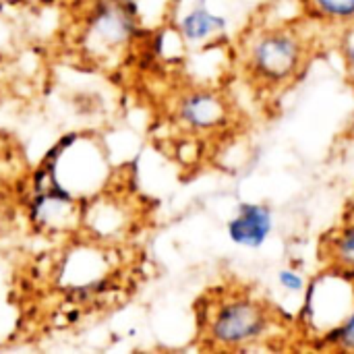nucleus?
I'll use <instances>...</instances> for the list:
<instances>
[{"label": "nucleus", "mask_w": 354, "mask_h": 354, "mask_svg": "<svg viewBox=\"0 0 354 354\" xmlns=\"http://www.w3.org/2000/svg\"><path fill=\"white\" fill-rule=\"evenodd\" d=\"M307 17L259 25L245 39L243 68L251 87L263 95H278L297 85L315 58V35Z\"/></svg>", "instance_id": "f257e3e1"}, {"label": "nucleus", "mask_w": 354, "mask_h": 354, "mask_svg": "<svg viewBox=\"0 0 354 354\" xmlns=\"http://www.w3.org/2000/svg\"><path fill=\"white\" fill-rule=\"evenodd\" d=\"M284 322L288 315L274 303L255 290L234 288L207 307L205 334L220 348H245L257 340H268Z\"/></svg>", "instance_id": "f03ea898"}, {"label": "nucleus", "mask_w": 354, "mask_h": 354, "mask_svg": "<svg viewBox=\"0 0 354 354\" xmlns=\"http://www.w3.org/2000/svg\"><path fill=\"white\" fill-rule=\"evenodd\" d=\"M274 230V216L268 205L261 203H241L234 218L228 222V236L232 243L259 249Z\"/></svg>", "instance_id": "7ed1b4c3"}, {"label": "nucleus", "mask_w": 354, "mask_h": 354, "mask_svg": "<svg viewBox=\"0 0 354 354\" xmlns=\"http://www.w3.org/2000/svg\"><path fill=\"white\" fill-rule=\"evenodd\" d=\"M319 257L336 274L354 276V214H348L338 226L322 236Z\"/></svg>", "instance_id": "20e7f679"}, {"label": "nucleus", "mask_w": 354, "mask_h": 354, "mask_svg": "<svg viewBox=\"0 0 354 354\" xmlns=\"http://www.w3.org/2000/svg\"><path fill=\"white\" fill-rule=\"evenodd\" d=\"M305 17L319 27L338 31L354 23V0H301Z\"/></svg>", "instance_id": "39448f33"}, {"label": "nucleus", "mask_w": 354, "mask_h": 354, "mask_svg": "<svg viewBox=\"0 0 354 354\" xmlns=\"http://www.w3.org/2000/svg\"><path fill=\"white\" fill-rule=\"evenodd\" d=\"M180 116L185 122H189L197 129H207L224 118V106L220 104V100L216 95L193 93L183 102Z\"/></svg>", "instance_id": "423d86ee"}, {"label": "nucleus", "mask_w": 354, "mask_h": 354, "mask_svg": "<svg viewBox=\"0 0 354 354\" xmlns=\"http://www.w3.org/2000/svg\"><path fill=\"white\" fill-rule=\"evenodd\" d=\"M226 27V21L222 17L212 15L207 8L199 6L195 10H191L183 21H180V31L187 39L191 41H199L205 39L214 33H218L220 29Z\"/></svg>", "instance_id": "0eeeda50"}, {"label": "nucleus", "mask_w": 354, "mask_h": 354, "mask_svg": "<svg viewBox=\"0 0 354 354\" xmlns=\"http://www.w3.org/2000/svg\"><path fill=\"white\" fill-rule=\"evenodd\" d=\"M338 50H340V58L344 64V73H346V81L353 87L354 91V23L342 27L338 31Z\"/></svg>", "instance_id": "6e6552de"}, {"label": "nucleus", "mask_w": 354, "mask_h": 354, "mask_svg": "<svg viewBox=\"0 0 354 354\" xmlns=\"http://www.w3.org/2000/svg\"><path fill=\"white\" fill-rule=\"evenodd\" d=\"M326 342L330 348L336 351H354V309L338 328H334L326 336Z\"/></svg>", "instance_id": "1a4fd4ad"}, {"label": "nucleus", "mask_w": 354, "mask_h": 354, "mask_svg": "<svg viewBox=\"0 0 354 354\" xmlns=\"http://www.w3.org/2000/svg\"><path fill=\"white\" fill-rule=\"evenodd\" d=\"M278 282H280V286H282V288L292 290V292H301V290L305 288V280H303V276H299V274H297V272H292V270H282V272L278 274Z\"/></svg>", "instance_id": "9d476101"}, {"label": "nucleus", "mask_w": 354, "mask_h": 354, "mask_svg": "<svg viewBox=\"0 0 354 354\" xmlns=\"http://www.w3.org/2000/svg\"><path fill=\"white\" fill-rule=\"evenodd\" d=\"M116 4H120V6H133L135 2H139V0H114Z\"/></svg>", "instance_id": "9b49d317"}]
</instances>
